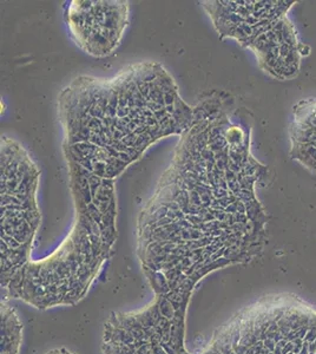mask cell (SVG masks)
Segmentation results:
<instances>
[{
    "instance_id": "cell-9",
    "label": "cell",
    "mask_w": 316,
    "mask_h": 354,
    "mask_svg": "<svg viewBox=\"0 0 316 354\" xmlns=\"http://www.w3.org/2000/svg\"><path fill=\"white\" fill-rule=\"evenodd\" d=\"M104 354H177L163 344L140 333H109L103 337Z\"/></svg>"
},
{
    "instance_id": "cell-3",
    "label": "cell",
    "mask_w": 316,
    "mask_h": 354,
    "mask_svg": "<svg viewBox=\"0 0 316 354\" xmlns=\"http://www.w3.org/2000/svg\"><path fill=\"white\" fill-rule=\"evenodd\" d=\"M76 220L68 238L48 258L28 262L4 292L38 310L73 306L84 298L116 242L115 181L70 173Z\"/></svg>"
},
{
    "instance_id": "cell-2",
    "label": "cell",
    "mask_w": 316,
    "mask_h": 354,
    "mask_svg": "<svg viewBox=\"0 0 316 354\" xmlns=\"http://www.w3.org/2000/svg\"><path fill=\"white\" fill-rule=\"evenodd\" d=\"M68 170L115 181L160 138L192 127L187 104L165 66L129 65L112 78L80 76L58 97Z\"/></svg>"
},
{
    "instance_id": "cell-7",
    "label": "cell",
    "mask_w": 316,
    "mask_h": 354,
    "mask_svg": "<svg viewBox=\"0 0 316 354\" xmlns=\"http://www.w3.org/2000/svg\"><path fill=\"white\" fill-rule=\"evenodd\" d=\"M130 6L125 0H73L65 21L76 44L93 57L116 51L129 25Z\"/></svg>"
},
{
    "instance_id": "cell-8",
    "label": "cell",
    "mask_w": 316,
    "mask_h": 354,
    "mask_svg": "<svg viewBox=\"0 0 316 354\" xmlns=\"http://www.w3.org/2000/svg\"><path fill=\"white\" fill-rule=\"evenodd\" d=\"M288 135L290 158L316 174V97L294 105Z\"/></svg>"
},
{
    "instance_id": "cell-10",
    "label": "cell",
    "mask_w": 316,
    "mask_h": 354,
    "mask_svg": "<svg viewBox=\"0 0 316 354\" xmlns=\"http://www.w3.org/2000/svg\"><path fill=\"white\" fill-rule=\"evenodd\" d=\"M21 322L16 310L1 299V354L19 353L21 342Z\"/></svg>"
},
{
    "instance_id": "cell-1",
    "label": "cell",
    "mask_w": 316,
    "mask_h": 354,
    "mask_svg": "<svg viewBox=\"0 0 316 354\" xmlns=\"http://www.w3.org/2000/svg\"><path fill=\"white\" fill-rule=\"evenodd\" d=\"M194 108L137 220V255L155 297L188 304L209 273L257 258L268 223L257 187L269 170L252 153V115L224 91Z\"/></svg>"
},
{
    "instance_id": "cell-6",
    "label": "cell",
    "mask_w": 316,
    "mask_h": 354,
    "mask_svg": "<svg viewBox=\"0 0 316 354\" xmlns=\"http://www.w3.org/2000/svg\"><path fill=\"white\" fill-rule=\"evenodd\" d=\"M39 176L28 151L18 142L1 137V290L31 261L40 225Z\"/></svg>"
},
{
    "instance_id": "cell-4",
    "label": "cell",
    "mask_w": 316,
    "mask_h": 354,
    "mask_svg": "<svg viewBox=\"0 0 316 354\" xmlns=\"http://www.w3.org/2000/svg\"><path fill=\"white\" fill-rule=\"evenodd\" d=\"M197 354H316V307L289 292L267 294L224 322Z\"/></svg>"
},
{
    "instance_id": "cell-5",
    "label": "cell",
    "mask_w": 316,
    "mask_h": 354,
    "mask_svg": "<svg viewBox=\"0 0 316 354\" xmlns=\"http://www.w3.org/2000/svg\"><path fill=\"white\" fill-rule=\"evenodd\" d=\"M221 39L230 38L257 56L264 73L292 81L300 73L310 48L301 43L289 18L294 0H208L201 3Z\"/></svg>"
},
{
    "instance_id": "cell-11",
    "label": "cell",
    "mask_w": 316,
    "mask_h": 354,
    "mask_svg": "<svg viewBox=\"0 0 316 354\" xmlns=\"http://www.w3.org/2000/svg\"><path fill=\"white\" fill-rule=\"evenodd\" d=\"M45 354H77L73 353L71 351L66 350V348H56V350L48 351Z\"/></svg>"
}]
</instances>
